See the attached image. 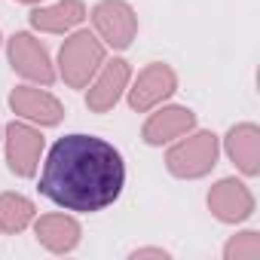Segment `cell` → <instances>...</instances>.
Masks as SVG:
<instances>
[{
    "label": "cell",
    "mask_w": 260,
    "mask_h": 260,
    "mask_svg": "<svg viewBox=\"0 0 260 260\" xmlns=\"http://www.w3.org/2000/svg\"><path fill=\"white\" fill-rule=\"evenodd\" d=\"M125 187V159L122 153L86 132L58 138L40 172V193L74 214H95L110 208Z\"/></svg>",
    "instance_id": "1"
},
{
    "label": "cell",
    "mask_w": 260,
    "mask_h": 260,
    "mask_svg": "<svg viewBox=\"0 0 260 260\" xmlns=\"http://www.w3.org/2000/svg\"><path fill=\"white\" fill-rule=\"evenodd\" d=\"M107 61V46L86 28H77L68 34V40L58 49V77L71 89H86L98 68Z\"/></svg>",
    "instance_id": "2"
},
{
    "label": "cell",
    "mask_w": 260,
    "mask_h": 260,
    "mask_svg": "<svg viewBox=\"0 0 260 260\" xmlns=\"http://www.w3.org/2000/svg\"><path fill=\"white\" fill-rule=\"evenodd\" d=\"M217 156H220V138L208 128H199V132L193 128L178 141H172L166 153V169L181 181H196L217 166Z\"/></svg>",
    "instance_id": "3"
},
{
    "label": "cell",
    "mask_w": 260,
    "mask_h": 260,
    "mask_svg": "<svg viewBox=\"0 0 260 260\" xmlns=\"http://www.w3.org/2000/svg\"><path fill=\"white\" fill-rule=\"evenodd\" d=\"M92 22V34L107 49H128L138 37V16L128 0H98L86 13Z\"/></svg>",
    "instance_id": "4"
},
{
    "label": "cell",
    "mask_w": 260,
    "mask_h": 260,
    "mask_svg": "<svg viewBox=\"0 0 260 260\" xmlns=\"http://www.w3.org/2000/svg\"><path fill=\"white\" fill-rule=\"evenodd\" d=\"M7 58H10V68L28 80V83H37V86H52L55 83V64L49 58V49L31 34V31H16L10 40H7Z\"/></svg>",
    "instance_id": "5"
},
{
    "label": "cell",
    "mask_w": 260,
    "mask_h": 260,
    "mask_svg": "<svg viewBox=\"0 0 260 260\" xmlns=\"http://www.w3.org/2000/svg\"><path fill=\"white\" fill-rule=\"evenodd\" d=\"M178 92V74L166 61H150L125 89V101L135 113H147Z\"/></svg>",
    "instance_id": "6"
},
{
    "label": "cell",
    "mask_w": 260,
    "mask_h": 260,
    "mask_svg": "<svg viewBox=\"0 0 260 260\" xmlns=\"http://www.w3.org/2000/svg\"><path fill=\"white\" fill-rule=\"evenodd\" d=\"M4 144H7V166L16 178H34L43 153V132L28 119H13L4 128Z\"/></svg>",
    "instance_id": "7"
},
{
    "label": "cell",
    "mask_w": 260,
    "mask_h": 260,
    "mask_svg": "<svg viewBox=\"0 0 260 260\" xmlns=\"http://www.w3.org/2000/svg\"><path fill=\"white\" fill-rule=\"evenodd\" d=\"M132 80V68L125 58H110L98 68V74L92 77V83L86 86V107L92 113H107L119 104V98L128 89Z\"/></svg>",
    "instance_id": "8"
},
{
    "label": "cell",
    "mask_w": 260,
    "mask_h": 260,
    "mask_svg": "<svg viewBox=\"0 0 260 260\" xmlns=\"http://www.w3.org/2000/svg\"><path fill=\"white\" fill-rule=\"evenodd\" d=\"M10 110L19 119H28L34 125H58L64 119V104L52 92H46V86H37V83L16 86L10 92Z\"/></svg>",
    "instance_id": "9"
},
{
    "label": "cell",
    "mask_w": 260,
    "mask_h": 260,
    "mask_svg": "<svg viewBox=\"0 0 260 260\" xmlns=\"http://www.w3.org/2000/svg\"><path fill=\"white\" fill-rule=\"evenodd\" d=\"M205 202H208V211L220 223H242V220H248L254 214V205H257L251 187L245 181H239V178H220L208 190Z\"/></svg>",
    "instance_id": "10"
},
{
    "label": "cell",
    "mask_w": 260,
    "mask_h": 260,
    "mask_svg": "<svg viewBox=\"0 0 260 260\" xmlns=\"http://www.w3.org/2000/svg\"><path fill=\"white\" fill-rule=\"evenodd\" d=\"M193 128H196V113L184 104H169V107H153V113L141 125V138L147 147H162L193 132Z\"/></svg>",
    "instance_id": "11"
},
{
    "label": "cell",
    "mask_w": 260,
    "mask_h": 260,
    "mask_svg": "<svg viewBox=\"0 0 260 260\" xmlns=\"http://www.w3.org/2000/svg\"><path fill=\"white\" fill-rule=\"evenodd\" d=\"M31 28L40 34H71L86 22V4L83 0H52L37 4L28 16Z\"/></svg>",
    "instance_id": "12"
},
{
    "label": "cell",
    "mask_w": 260,
    "mask_h": 260,
    "mask_svg": "<svg viewBox=\"0 0 260 260\" xmlns=\"http://www.w3.org/2000/svg\"><path fill=\"white\" fill-rule=\"evenodd\" d=\"M223 150L245 178H257L260 175V125L257 122L233 125L223 135Z\"/></svg>",
    "instance_id": "13"
},
{
    "label": "cell",
    "mask_w": 260,
    "mask_h": 260,
    "mask_svg": "<svg viewBox=\"0 0 260 260\" xmlns=\"http://www.w3.org/2000/svg\"><path fill=\"white\" fill-rule=\"evenodd\" d=\"M34 236L49 254H71L83 239V226L71 214H40L34 217Z\"/></svg>",
    "instance_id": "14"
},
{
    "label": "cell",
    "mask_w": 260,
    "mask_h": 260,
    "mask_svg": "<svg viewBox=\"0 0 260 260\" xmlns=\"http://www.w3.org/2000/svg\"><path fill=\"white\" fill-rule=\"evenodd\" d=\"M34 217H37V208L25 193H16V190L0 193V233L7 236L25 233L34 223Z\"/></svg>",
    "instance_id": "15"
},
{
    "label": "cell",
    "mask_w": 260,
    "mask_h": 260,
    "mask_svg": "<svg viewBox=\"0 0 260 260\" xmlns=\"http://www.w3.org/2000/svg\"><path fill=\"white\" fill-rule=\"evenodd\" d=\"M223 260H260V233L242 230L223 245Z\"/></svg>",
    "instance_id": "16"
},
{
    "label": "cell",
    "mask_w": 260,
    "mask_h": 260,
    "mask_svg": "<svg viewBox=\"0 0 260 260\" xmlns=\"http://www.w3.org/2000/svg\"><path fill=\"white\" fill-rule=\"evenodd\" d=\"M132 260H144V257H156V260H169L172 254L166 251V248H135L132 254H128Z\"/></svg>",
    "instance_id": "17"
},
{
    "label": "cell",
    "mask_w": 260,
    "mask_h": 260,
    "mask_svg": "<svg viewBox=\"0 0 260 260\" xmlns=\"http://www.w3.org/2000/svg\"><path fill=\"white\" fill-rule=\"evenodd\" d=\"M16 4H25V7H37V4H46V0H16Z\"/></svg>",
    "instance_id": "18"
},
{
    "label": "cell",
    "mask_w": 260,
    "mask_h": 260,
    "mask_svg": "<svg viewBox=\"0 0 260 260\" xmlns=\"http://www.w3.org/2000/svg\"><path fill=\"white\" fill-rule=\"evenodd\" d=\"M0 135H4V128H0Z\"/></svg>",
    "instance_id": "19"
},
{
    "label": "cell",
    "mask_w": 260,
    "mask_h": 260,
    "mask_svg": "<svg viewBox=\"0 0 260 260\" xmlns=\"http://www.w3.org/2000/svg\"><path fill=\"white\" fill-rule=\"evenodd\" d=\"M0 43H4V37H0Z\"/></svg>",
    "instance_id": "20"
}]
</instances>
